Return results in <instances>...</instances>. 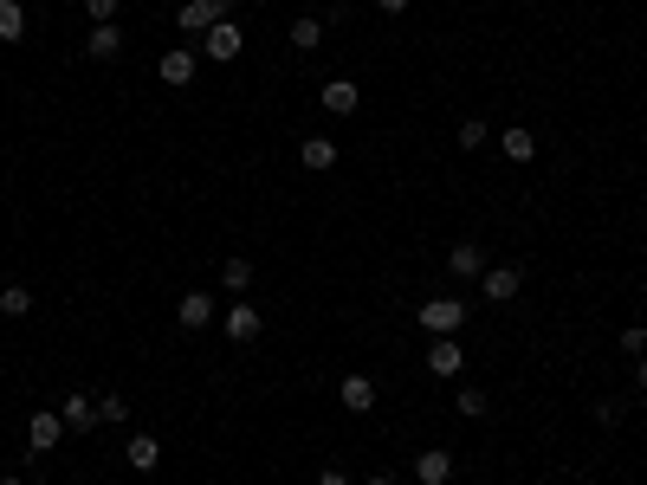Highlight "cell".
Wrapping results in <instances>:
<instances>
[{"instance_id": "8992f818", "label": "cell", "mask_w": 647, "mask_h": 485, "mask_svg": "<svg viewBox=\"0 0 647 485\" xmlns=\"http://www.w3.org/2000/svg\"><path fill=\"white\" fill-rule=\"evenodd\" d=\"M59 440H65V414L59 408H39L33 421H26V447L33 453H59Z\"/></svg>"}, {"instance_id": "f1b7e54d", "label": "cell", "mask_w": 647, "mask_h": 485, "mask_svg": "<svg viewBox=\"0 0 647 485\" xmlns=\"http://www.w3.org/2000/svg\"><path fill=\"white\" fill-rule=\"evenodd\" d=\"M635 388L647 395V356H635Z\"/></svg>"}, {"instance_id": "5bb4252c", "label": "cell", "mask_w": 647, "mask_h": 485, "mask_svg": "<svg viewBox=\"0 0 647 485\" xmlns=\"http://www.w3.org/2000/svg\"><path fill=\"white\" fill-rule=\"evenodd\" d=\"M85 59H98V65L123 59V33H117V26H91V33H85Z\"/></svg>"}, {"instance_id": "7c38bea8", "label": "cell", "mask_w": 647, "mask_h": 485, "mask_svg": "<svg viewBox=\"0 0 647 485\" xmlns=\"http://www.w3.org/2000/svg\"><path fill=\"white\" fill-rule=\"evenodd\" d=\"M337 156L343 149L330 143V136H305V143H298V162H305L311 175H324V169H337Z\"/></svg>"}, {"instance_id": "ac0fdd59", "label": "cell", "mask_w": 647, "mask_h": 485, "mask_svg": "<svg viewBox=\"0 0 647 485\" xmlns=\"http://www.w3.org/2000/svg\"><path fill=\"white\" fill-rule=\"evenodd\" d=\"M492 143H499L505 162H531V156H538V136H531L525 123H518V130H505V136H492Z\"/></svg>"}, {"instance_id": "d6986e66", "label": "cell", "mask_w": 647, "mask_h": 485, "mask_svg": "<svg viewBox=\"0 0 647 485\" xmlns=\"http://www.w3.org/2000/svg\"><path fill=\"white\" fill-rule=\"evenodd\" d=\"M285 39H292L298 52H318V46H324V20H318V13H298V20H292V33H285Z\"/></svg>"}, {"instance_id": "277c9868", "label": "cell", "mask_w": 647, "mask_h": 485, "mask_svg": "<svg viewBox=\"0 0 647 485\" xmlns=\"http://www.w3.org/2000/svg\"><path fill=\"white\" fill-rule=\"evenodd\" d=\"M460 324H466V304L460 298H428V304H421V330H428V337H453Z\"/></svg>"}, {"instance_id": "d6a6232c", "label": "cell", "mask_w": 647, "mask_h": 485, "mask_svg": "<svg viewBox=\"0 0 647 485\" xmlns=\"http://www.w3.org/2000/svg\"><path fill=\"white\" fill-rule=\"evenodd\" d=\"M110 485H117V479H110Z\"/></svg>"}, {"instance_id": "7a4b0ae2", "label": "cell", "mask_w": 647, "mask_h": 485, "mask_svg": "<svg viewBox=\"0 0 647 485\" xmlns=\"http://www.w3.org/2000/svg\"><path fill=\"white\" fill-rule=\"evenodd\" d=\"M233 7H240V0H182V13H175V26H182L188 39H201V33H208L214 20H233Z\"/></svg>"}, {"instance_id": "5b68a950", "label": "cell", "mask_w": 647, "mask_h": 485, "mask_svg": "<svg viewBox=\"0 0 647 485\" xmlns=\"http://www.w3.org/2000/svg\"><path fill=\"white\" fill-rule=\"evenodd\" d=\"M518 291H525V272H518V266H486V272H479V298H486V304H512Z\"/></svg>"}, {"instance_id": "6da1fadb", "label": "cell", "mask_w": 647, "mask_h": 485, "mask_svg": "<svg viewBox=\"0 0 647 485\" xmlns=\"http://www.w3.org/2000/svg\"><path fill=\"white\" fill-rule=\"evenodd\" d=\"M201 59H208V65H233V59H240V52H246V33H240V26H233V20H214L208 26V33H201Z\"/></svg>"}, {"instance_id": "1f68e13d", "label": "cell", "mask_w": 647, "mask_h": 485, "mask_svg": "<svg viewBox=\"0 0 647 485\" xmlns=\"http://www.w3.org/2000/svg\"><path fill=\"white\" fill-rule=\"evenodd\" d=\"M0 485H26V479H20V473H7V479H0Z\"/></svg>"}, {"instance_id": "2e32d148", "label": "cell", "mask_w": 647, "mask_h": 485, "mask_svg": "<svg viewBox=\"0 0 647 485\" xmlns=\"http://www.w3.org/2000/svg\"><path fill=\"white\" fill-rule=\"evenodd\" d=\"M447 272H453V279H479V272H486V246L460 240V246L447 253Z\"/></svg>"}, {"instance_id": "ba28073f", "label": "cell", "mask_w": 647, "mask_h": 485, "mask_svg": "<svg viewBox=\"0 0 647 485\" xmlns=\"http://www.w3.org/2000/svg\"><path fill=\"white\" fill-rule=\"evenodd\" d=\"M259 330H266L259 304H227V343H259Z\"/></svg>"}, {"instance_id": "52a82bcc", "label": "cell", "mask_w": 647, "mask_h": 485, "mask_svg": "<svg viewBox=\"0 0 647 485\" xmlns=\"http://www.w3.org/2000/svg\"><path fill=\"white\" fill-rule=\"evenodd\" d=\"M59 414H65V434H78V440H85L91 427H104V421H98V395H65Z\"/></svg>"}, {"instance_id": "4316f807", "label": "cell", "mask_w": 647, "mask_h": 485, "mask_svg": "<svg viewBox=\"0 0 647 485\" xmlns=\"http://www.w3.org/2000/svg\"><path fill=\"white\" fill-rule=\"evenodd\" d=\"M622 350H628V356H647V330H641V324L622 330Z\"/></svg>"}, {"instance_id": "ffe728a7", "label": "cell", "mask_w": 647, "mask_h": 485, "mask_svg": "<svg viewBox=\"0 0 647 485\" xmlns=\"http://www.w3.org/2000/svg\"><path fill=\"white\" fill-rule=\"evenodd\" d=\"M220 285H227V291H246V285H253V259H240V253L220 259Z\"/></svg>"}, {"instance_id": "9a60e30c", "label": "cell", "mask_w": 647, "mask_h": 485, "mask_svg": "<svg viewBox=\"0 0 647 485\" xmlns=\"http://www.w3.org/2000/svg\"><path fill=\"white\" fill-rule=\"evenodd\" d=\"M337 401L350 414H369V408H376V382H369V376H343L337 382Z\"/></svg>"}, {"instance_id": "4fadbf2b", "label": "cell", "mask_w": 647, "mask_h": 485, "mask_svg": "<svg viewBox=\"0 0 647 485\" xmlns=\"http://www.w3.org/2000/svg\"><path fill=\"white\" fill-rule=\"evenodd\" d=\"M318 97H324V110H330V117H356V104H363V91H356L350 78H330V85H324Z\"/></svg>"}, {"instance_id": "484cf974", "label": "cell", "mask_w": 647, "mask_h": 485, "mask_svg": "<svg viewBox=\"0 0 647 485\" xmlns=\"http://www.w3.org/2000/svg\"><path fill=\"white\" fill-rule=\"evenodd\" d=\"M85 13L91 26H117V0H85Z\"/></svg>"}, {"instance_id": "f546056e", "label": "cell", "mask_w": 647, "mask_h": 485, "mask_svg": "<svg viewBox=\"0 0 647 485\" xmlns=\"http://www.w3.org/2000/svg\"><path fill=\"white\" fill-rule=\"evenodd\" d=\"M376 7H382V13H408V0H376Z\"/></svg>"}, {"instance_id": "3957f363", "label": "cell", "mask_w": 647, "mask_h": 485, "mask_svg": "<svg viewBox=\"0 0 647 485\" xmlns=\"http://www.w3.org/2000/svg\"><path fill=\"white\" fill-rule=\"evenodd\" d=\"M195 65H201V52H188V46H169V52L156 59V78H162L169 91H188V85H195Z\"/></svg>"}, {"instance_id": "7402d4cb", "label": "cell", "mask_w": 647, "mask_h": 485, "mask_svg": "<svg viewBox=\"0 0 647 485\" xmlns=\"http://www.w3.org/2000/svg\"><path fill=\"white\" fill-rule=\"evenodd\" d=\"M486 408L492 401L479 395V388H460V395H453V414H460V421H486Z\"/></svg>"}, {"instance_id": "e0dca14e", "label": "cell", "mask_w": 647, "mask_h": 485, "mask_svg": "<svg viewBox=\"0 0 647 485\" xmlns=\"http://www.w3.org/2000/svg\"><path fill=\"white\" fill-rule=\"evenodd\" d=\"M460 363H466V350L453 337H434V350H428V376H460Z\"/></svg>"}, {"instance_id": "4dcf8cb0", "label": "cell", "mask_w": 647, "mask_h": 485, "mask_svg": "<svg viewBox=\"0 0 647 485\" xmlns=\"http://www.w3.org/2000/svg\"><path fill=\"white\" fill-rule=\"evenodd\" d=\"M363 485H395V479H389V473H369V479H363Z\"/></svg>"}, {"instance_id": "d4e9b609", "label": "cell", "mask_w": 647, "mask_h": 485, "mask_svg": "<svg viewBox=\"0 0 647 485\" xmlns=\"http://www.w3.org/2000/svg\"><path fill=\"white\" fill-rule=\"evenodd\" d=\"M98 421L104 427H123V421H130V401H123V395H98Z\"/></svg>"}, {"instance_id": "44dd1931", "label": "cell", "mask_w": 647, "mask_h": 485, "mask_svg": "<svg viewBox=\"0 0 647 485\" xmlns=\"http://www.w3.org/2000/svg\"><path fill=\"white\" fill-rule=\"evenodd\" d=\"M0 39H7V46H13V39H26V7H20V0H0Z\"/></svg>"}, {"instance_id": "603a6c76", "label": "cell", "mask_w": 647, "mask_h": 485, "mask_svg": "<svg viewBox=\"0 0 647 485\" xmlns=\"http://www.w3.org/2000/svg\"><path fill=\"white\" fill-rule=\"evenodd\" d=\"M33 311V291L26 285H0V317H26Z\"/></svg>"}, {"instance_id": "8fae6325", "label": "cell", "mask_w": 647, "mask_h": 485, "mask_svg": "<svg viewBox=\"0 0 647 485\" xmlns=\"http://www.w3.org/2000/svg\"><path fill=\"white\" fill-rule=\"evenodd\" d=\"M175 317H182V330H208L214 324V291H182Z\"/></svg>"}, {"instance_id": "30bf717a", "label": "cell", "mask_w": 647, "mask_h": 485, "mask_svg": "<svg viewBox=\"0 0 647 485\" xmlns=\"http://www.w3.org/2000/svg\"><path fill=\"white\" fill-rule=\"evenodd\" d=\"M123 460H130V473H156L162 466V440L156 434H130L123 440Z\"/></svg>"}, {"instance_id": "9c48e42d", "label": "cell", "mask_w": 647, "mask_h": 485, "mask_svg": "<svg viewBox=\"0 0 647 485\" xmlns=\"http://www.w3.org/2000/svg\"><path fill=\"white\" fill-rule=\"evenodd\" d=\"M415 485H453V453L447 447L415 453Z\"/></svg>"}, {"instance_id": "cb8c5ba5", "label": "cell", "mask_w": 647, "mask_h": 485, "mask_svg": "<svg viewBox=\"0 0 647 485\" xmlns=\"http://www.w3.org/2000/svg\"><path fill=\"white\" fill-rule=\"evenodd\" d=\"M486 143H492L486 117H466V123H460V149H473V156H479V149H486Z\"/></svg>"}, {"instance_id": "83f0119b", "label": "cell", "mask_w": 647, "mask_h": 485, "mask_svg": "<svg viewBox=\"0 0 647 485\" xmlns=\"http://www.w3.org/2000/svg\"><path fill=\"white\" fill-rule=\"evenodd\" d=\"M318 485H350V473H337V466H324V473H318Z\"/></svg>"}]
</instances>
